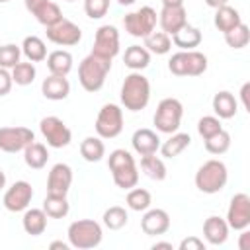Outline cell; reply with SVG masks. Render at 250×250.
Masks as SVG:
<instances>
[{
	"label": "cell",
	"instance_id": "30",
	"mask_svg": "<svg viewBox=\"0 0 250 250\" xmlns=\"http://www.w3.org/2000/svg\"><path fill=\"white\" fill-rule=\"evenodd\" d=\"M23 160L29 168L33 170H41L47 160H49V152H47V146L43 143H29L25 148H23Z\"/></svg>",
	"mask_w": 250,
	"mask_h": 250
},
{
	"label": "cell",
	"instance_id": "44",
	"mask_svg": "<svg viewBox=\"0 0 250 250\" xmlns=\"http://www.w3.org/2000/svg\"><path fill=\"white\" fill-rule=\"evenodd\" d=\"M133 162H135L133 154H131L129 150H125V148H115V150H111V152H109V158H107L109 170L119 168V166H125V164H133Z\"/></svg>",
	"mask_w": 250,
	"mask_h": 250
},
{
	"label": "cell",
	"instance_id": "46",
	"mask_svg": "<svg viewBox=\"0 0 250 250\" xmlns=\"http://www.w3.org/2000/svg\"><path fill=\"white\" fill-rule=\"evenodd\" d=\"M180 250H205V242L197 236H188L180 242Z\"/></svg>",
	"mask_w": 250,
	"mask_h": 250
},
{
	"label": "cell",
	"instance_id": "28",
	"mask_svg": "<svg viewBox=\"0 0 250 250\" xmlns=\"http://www.w3.org/2000/svg\"><path fill=\"white\" fill-rule=\"evenodd\" d=\"M47 217L51 219H62L68 215L70 211V205H68V199L66 195H55V193H47L45 199H43V207H41Z\"/></svg>",
	"mask_w": 250,
	"mask_h": 250
},
{
	"label": "cell",
	"instance_id": "35",
	"mask_svg": "<svg viewBox=\"0 0 250 250\" xmlns=\"http://www.w3.org/2000/svg\"><path fill=\"white\" fill-rule=\"evenodd\" d=\"M35 20L41 23V25H45V27H49V25H53V23H57V21H61L64 16H62V12H61V8L55 4V2H51V0H47L35 14Z\"/></svg>",
	"mask_w": 250,
	"mask_h": 250
},
{
	"label": "cell",
	"instance_id": "2",
	"mask_svg": "<svg viewBox=\"0 0 250 250\" xmlns=\"http://www.w3.org/2000/svg\"><path fill=\"white\" fill-rule=\"evenodd\" d=\"M111 70V61L90 53L78 64V82L86 92H98L105 84V76Z\"/></svg>",
	"mask_w": 250,
	"mask_h": 250
},
{
	"label": "cell",
	"instance_id": "10",
	"mask_svg": "<svg viewBox=\"0 0 250 250\" xmlns=\"http://www.w3.org/2000/svg\"><path fill=\"white\" fill-rule=\"evenodd\" d=\"M225 221L229 229H234V230H242L250 227V195L248 193L240 191L232 195Z\"/></svg>",
	"mask_w": 250,
	"mask_h": 250
},
{
	"label": "cell",
	"instance_id": "23",
	"mask_svg": "<svg viewBox=\"0 0 250 250\" xmlns=\"http://www.w3.org/2000/svg\"><path fill=\"white\" fill-rule=\"evenodd\" d=\"M47 68L55 76H66L72 70V55L64 49H57L47 55Z\"/></svg>",
	"mask_w": 250,
	"mask_h": 250
},
{
	"label": "cell",
	"instance_id": "54",
	"mask_svg": "<svg viewBox=\"0 0 250 250\" xmlns=\"http://www.w3.org/2000/svg\"><path fill=\"white\" fill-rule=\"evenodd\" d=\"M6 188V174H4V170L0 168V189H4Z\"/></svg>",
	"mask_w": 250,
	"mask_h": 250
},
{
	"label": "cell",
	"instance_id": "42",
	"mask_svg": "<svg viewBox=\"0 0 250 250\" xmlns=\"http://www.w3.org/2000/svg\"><path fill=\"white\" fill-rule=\"evenodd\" d=\"M223 129L221 125V119L217 115H203L199 121H197V133L203 137V139H209L211 135L219 133Z\"/></svg>",
	"mask_w": 250,
	"mask_h": 250
},
{
	"label": "cell",
	"instance_id": "33",
	"mask_svg": "<svg viewBox=\"0 0 250 250\" xmlns=\"http://www.w3.org/2000/svg\"><path fill=\"white\" fill-rule=\"evenodd\" d=\"M141 170H143L150 180H156V182H162V180L166 178V174H168L164 160L158 158L156 152H154V154H146V156L141 158Z\"/></svg>",
	"mask_w": 250,
	"mask_h": 250
},
{
	"label": "cell",
	"instance_id": "53",
	"mask_svg": "<svg viewBox=\"0 0 250 250\" xmlns=\"http://www.w3.org/2000/svg\"><path fill=\"white\" fill-rule=\"evenodd\" d=\"M162 6H184V0H162Z\"/></svg>",
	"mask_w": 250,
	"mask_h": 250
},
{
	"label": "cell",
	"instance_id": "18",
	"mask_svg": "<svg viewBox=\"0 0 250 250\" xmlns=\"http://www.w3.org/2000/svg\"><path fill=\"white\" fill-rule=\"evenodd\" d=\"M203 236L213 246L225 244L227 238H229V225H227V221L223 217H217V215L207 217L205 223H203Z\"/></svg>",
	"mask_w": 250,
	"mask_h": 250
},
{
	"label": "cell",
	"instance_id": "38",
	"mask_svg": "<svg viewBox=\"0 0 250 250\" xmlns=\"http://www.w3.org/2000/svg\"><path fill=\"white\" fill-rule=\"evenodd\" d=\"M37 76V70H35V64L33 62H18L16 66H12V80L14 84L18 86H29Z\"/></svg>",
	"mask_w": 250,
	"mask_h": 250
},
{
	"label": "cell",
	"instance_id": "50",
	"mask_svg": "<svg viewBox=\"0 0 250 250\" xmlns=\"http://www.w3.org/2000/svg\"><path fill=\"white\" fill-rule=\"evenodd\" d=\"M68 246H70V244H64V242H61V240H55V242L49 244L51 250H68Z\"/></svg>",
	"mask_w": 250,
	"mask_h": 250
},
{
	"label": "cell",
	"instance_id": "45",
	"mask_svg": "<svg viewBox=\"0 0 250 250\" xmlns=\"http://www.w3.org/2000/svg\"><path fill=\"white\" fill-rule=\"evenodd\" d=\"M12 86H14L12 72H8V68H2V66H0V96L10 94Z\"/></svg>",
	"mask_w": 250,
	"mask_h": 250
},
{
	"label": "cell",
	"instance_id": "7",
	"mask_svg": "<svg viewBox=\"0 0 250 250\" xmlns=\"http://www.w3.org/2000/svg\"><path fill=\"white\" fill-rule=\"evenodd\" d=\"M156 21H158L156 10L150 8V6H143V8L135 10V12H129L123 18L125 31L129 35H133V37H146L148 33L154 31Z\"/></svg>",
	"mask_w": 250,
	"mask_h": 250
},
{
	"label": "cell",
	"instance_id": "39",
	"mask_svg": "<svg viewBox=\"0 0 250 250\" xmlns=\"http://www.w3.org/2000/svg\"><path fill=\"white\" fill-rule=\"evenodd\" d=\"M225 41L230 49H244L250 41V29L244 21H240L234 29H230L229 33H225Z\"/></svg>",
	"mask_w": 250,
	"mask_h": 250
},
{
	"label": "cell",
	"instance_id": "8",
	"mask_svg": "<svg viewBox=\"0 0 250 250\" xmlns=\"http://www.w3.org/2000/svg\"><path fill=\"white\" fill-rule=\"evenodd\" d=\"M39 131L51 148H64L72 141V133L66 123L57 115H47L39 123Z\"/></svg>",
	"mask_w": 250,
	"mask_h": 250
},
{
	"label": "cell",
	"instance_id": "11",
	"mask_svg": "<svg viewBox=\"0 0 250 250\" xmlns=\"http://www.w3.org/2000/svg\"><path fill=\"white\" fill-rule=\"evenodd\" d=\"M92 53L98 55V57H104V59H109L113 61V57L119 53V31L115 25H100L98 31H96V37H94V47H92Z\"/></svg>",
	"mask_w": 250,
	"mask_h": 250
},
{
	"label": "cell",
	"instance_id": "29",
	"mask_svg": "<svg viewBox=\"0 0 250 250\" xmlns=\"http://www.w3.org/2000/svg\"><path fill=\"white\" fill-rule=\"evenodd\" d=\"M21 53L29 62H41L47 59V47L45 41L37 35H27L21 43Z\"/></svg>",
	"mask_w": 250,
	"mask_h": 250
},
{
	"label": "cell",
	"instance_id": "31",
	"mask_svg": "<svg viewBox=\"0 0 250 250\" xmlns=\"http://www.w3.org/2000/svg\"><path fill=\"white\" fill-rule=\"evenodd\" d=\"M80 154L86 162H100L105 154V145L102 137H86L80 143Z\"/></svg>",
	"mask_w": 250,
	"mask_h": 250
},
{
	"label": "cell",
	"instance_id": "41",
	"mask_svg": "<svg viewBox=\"0 0 250 250\" xmlns=\"http://www.w3.org/2000/svg\"><path fill=\"white\" fill-rule=\"evenodd\" d=\"M20 57H21V49L14 43H6V45H0V66L2 68H12L20 62Z\"/></svg>",
	"mask_w": 250,
	"mask_h": 250
},
{
	"label": "cell",
	"instance_id": "12",
	"mask_svg": "<svg viewBox=\"0 0 250 250\" xmlns=\"http://www.w3.org/2000/svg\"><path fill=\"white\" fill-rule=\"evenodd\" d=\"M31 197H33V188H31V184L25 182V180H18V182H14V184L6 189L4 197H2V203H4V207H6L8 211L20 213V211H25V209L29 207Z\"/></svg>",
	"mask_w": 250,
	"mask_h": 250
},
{
	"label": "cell",
	"instance_id": "13",
	"mask_svg": "<svg viewBox=\"0 0 250 250\" xmlns=\"http://www.w3.org/2000/svg\"><path fill=\"white\" fill-rule=\"evenodd\" d=\"M33 141L35 135L27 127H0V150L4 152H20Z\"/></svg>",
	"mask_w": 250,
	"mask_h": 250
},
{
	"label": "cell",
	"instance_id": "49",
	"mask_svg": "<svg viewBox=\"0 0 250 250\" xmlns=\"http://www.w3.org/2000/svg\"><path fill=\"white\" fill-rule=\"evenodd\" d=\"M238 248L240 250H248L250 248V232L246 229H242V234H240V240H238Z\"/></svg>",
	"mask_w": 250,
	"mask_h": 250
},
{
	"label": "cell",
	"instance_id": "51",
	"mask_svg": "<svg viewBox=\"0 0 250 250\" xmlns=\"http://www.w3.org/2000/svg\"><path fill=\"white\" fill-rule=\"evenodd\" d=\"M160 248L172 250V242H154V244H152V250H160Z\"/></svg>",
	"mask_w": 250,
	"mask_h": 250
},
{
	"label": "cell",
	"instance_id": "6",
	"mask_svg": "<svg viewBox=\"0 0 250 250\" xmlns=\"http://www.w3.org/2000/svg\"><path fill=\"white\" fill-rule=\"evenodd\" d=\"M96 133L102 139H115L123 131V109L117 104H105L96 117Z\"/></svg>",
	"mask_w": 250,
	"mask_h": 250
},
{
	"label": "cell",
	"instance_id": "5",
	"mask_svg": "<svg viewBox=\"0 0 250 250\" xmlns=\"http://www.w3.org/2000/svg\"><path fill=\"white\" fill-rule=\"evenodd\" d=\"M182 115H184L182 102L176 100V98H164V100L158 102L152 121H154L156 131L166 133V135H172V133H176L180 129Z\"/></svg>",
	"mask_w": 250,
	"mask_h": 250
},
{
	"label": "cell",
	"instance_id": "24",
	"mask_svg": "<svg viewBox=\"0 0 250 250\" xmlns=\"http://www.w3.org/2000/svg\"><path fill=\"white\" fill-rule=\"evenodd\" d=\"M21 227L27 234L31 236H39L45 232L47 229V213L43 209H25L23 219H21Z\"/></svg>",
	"mask_w": 250,
	"mask_h": 250
},
{
	"label": "cell",
	"instance_id": "32",
	"mask_svg": "<svg viewBox=\"0 0 250 250\" xmlns=\"http://www.w3.org/2000/svg\"><path fill=\"white\" fill-rule=\"evenodd\" d=\"M145 39V49L148 51V53H154V55H166L170 49H172V39H170V35L168 33H164V31H152V33H148L146 37H143Z\"/></svg>",
	"mask_w": 250,
	"mask_h": 250
},
{
	"label": "cell",
	"instance_id": "34",
	"mask_svg": "<svg viewBox=\"0 0 250 250\" xmlns=\"http://www.w3.org/2000/svg\"><path fill=\"white\" fill-rule=\"evenodd\" d=\"M125 201H127V207H129L131 211H146V209L150 207V203H152V195H150L148 189L135 186V188L129 189Z\"/></svg>",
	"mask_w": 250,
	"mask_h": 250
},
{
	"label": "cell",
	"instance_id": "37",
	"mask_svg": "<svg viewBox=\"0 0 250 250\" xmlns=\"http://www.w3.org/2000/svg\"><path fill=\"white\" fill-rule=\"evenodd\" d=\"M207 70V57L195 49L186 51V76H201Z\"/></svg>",
	"mask_w": 250,
	"mask_h": 250
},
{
	"label": "cell",
	"instance_id": "16",
	"mask_svg": "<svg viewBox=\"0 0 250 250\" xmlns=\"http://www.w3.org/2000/svg\"><path fill=\"white\" fill-rule=\"evenodd\" d=\"M141 229L145 234L148 236H158V234H164L168 229H170V215L164 211V209H146L143 219H141Z\"/></svg>",
	"mask_w": 250,
	"mask_h": 250
},
{
	"label": "cell",
	"instance_id": "22",
	"mask_svg": "<svg viewBox=\"0 0 250 250\" xmlns=\"http://www.w3.org/2000/svg\"><path fill=\"white\" fill-rule=\"evenodd\" d=\"M236 109H238V102L236 98L227 92V90H221L213 96V111L219 119H230L236 115Z\"/></svg>",
	"mask_w": 250,
	"mask_h": 250
},
{
	"label": "cell",
	"instance_id": "15",
	"mask_svg": "<svg viewBox=\"0 0 250 250\" xmlns=\"http://www.w3.org/2000/svg\"><path fill=\"white\" fill-rule=\"evenodd\" d=\"M158 23L164 33L174 35L178 29H182L188 23V12L184 6H162L158 14Z\"/></svg>",
	"mask_w": 250,
	"mask_h": 250
},
{
	"label": "cell",
	"instance_id": "36",
	"mask_svg": "<svg viewBox=\"0 0 250 250\" xmlns=\"http://www.w3.org/2000/svg\"><path fill=\"white\" fill-rule=\"evenodd\" d=\"M104 225L109 229V230H119L127 225L129 221V215L125 211V207H119V205H111L109 209L104 211Z\"/></svg>",
	"mask_w": 250,
	"mask_h": 250
},
{
	"label": "cell",
	"instance_id": "9",
	"mask_svg": "<svg viewBox=\"0 0 250 250\" xmlns=\"http://www.w3.org/2000/svg\"><path fill=\"white\" fill-rule=\"evenodd\" d=\"M45 29H47L45 31L47 39L51 43L59 45V47H72V45H78L80 39H82V29L66 18H62L61 21H57V23L45 27Z\"/></svg>",
	"mask_w": 250,
	"mask_h": 250
},
{
	"label": "cell",
	"instance_id": "47",
	"mask_svg": "<svg viewBox=\"0 0 250 250\" xmlns=\"http://www.w3.org/2000/svg\"><path fill=\"white\" fill-rule=\"evenodd\" d=\"M248 94H250V82H244L242 88H240V100H242L244 109L250 111V100H248Z\"/></svg>",
	"mask_w": 250,
	"mask_h": 250
},
{
	"label": "cell",
	"instance_id": "57",
	"mask_svg": "<svg viewBox=\"0 0 250 250\" xmlns=\"http://www.w3.org/2000/svg\"><path fill=\"white\" fill-rule=\"evenodd\" d=\"M64 2H74V0H64Z\"/></svg>",
	"mask_w": 250,
	"mask_h": 250
},
{
	"label": "cell",
	"instance_id": "43",
	"mask_svg": "<svg viewBox=\"0 0 250 250\" xmlns=\"http://www.w3.org/2000/svg\"><path fill=\"white\" fill-rule=\"evenodd\" d=\"M109 0H84V12L90 20H100L107 14Z\"/></svg>",
	"mask_w": 250,
	"mask_h": 250
},
{
	"label": "cell",
	"instance_id": "56",
	"mask_svg": "<svg viewBox=\"0 0 250 250\" xmlns=\"http://www.w3.org/2000/svg\"><path fill=\"white\" fill-rule=\"evenodd\" d=\"M2 2H8V0H0V4H2Z\"/></svg>",
	"mask_w": 250,
	"mask_h": 250
},
{
	"label": "cell",
	"instance_id": "4",
	"mask_svg": "<svg viewBox=\"0 0 250 250\" xmlns=\"http://www.w3.org/2000/svg\"><path fill=\"white\" fill-rule=\"evenodd\" d=\"M66 236H68V244L72 248L90 250V248L100 246V242L104 238V230H102V225L92 219H78L68 225Z\"/></svg>",
	"mask_w": 250,
	"mask_h": 250
},
{
	"label": "cell",
	"instance_id": "48",
	"mask_svg": "<svg viewBox=\"0 0 250 250\" xmlns=\"http://www.w3.org/2000/svg\"><path fill=\"white\" fill-rule=\"evenodd\" d=\"M23 2H25L27 12H29V14H35V12H37V10H39L47 0H23Z\"/></svg>",
	"mask_w": 250,
	"mask_h": 250
},
{
	"label": "cell",
	"instance_id": "25",
	"mask_svg": "<svg viewBox=\"0 0 250 250\" xmlns=\"http://www.w3.org/2000/svg\"><path fill=\"white\" fill-rule=\"evenodd\" d=\"M109 172H111V178H113L115 186L121 188V189H131V188H135L139 184V168H137V162L125 164V166H119V168H113Z\"/></svg>",
	"mask_w": 250,
	"mask_h": 250
},
{
	"label": "cell",
	"instance_id": "26",
	"mask_svg": "<svg viewBox=\"0 0 250 250\" xmlns=\"http://www.w3.org/2000/svg\"><path fill=\"white\" fill-rule=\"evenodd\" d=\"M123 62H125L127 68L141 72L143 68H146L150 64V53L145 47H141V45H131V47L125 49Z\"/></svg>",
	"mask_w": 250,
	"mask_h": 250
},
{
	"label": "cell",
	"instance_id": "17",
	"mask_svg": "<svg viewBox=\"0 0 250 250\" xmlns=\"http://www.w3.org/2000/svg\"><path fill=\"white\" fill-rule=\"evenodd\" d=\"M131 145H133V150L141 156L154 154L160 148V137L152 129H137L131 137Z\"/></svg>",
	"mask_w": 250,
	"mask_h": 250
},
{
	"label": "cell",
	"instance_id": "14",
	"mask_svg": "<svg viewBox=\"0 0 250 250\" xmlns=\"http://www.w3.org/2000/svg\"><path fill=\"white\" fill-rule=\"evenodd\" d=\"M72 186V168L64 162L55 164L47 176V193L66 195Z\"/></svg>",
	"mask_w": 250,
	"mask_h": 250
},
{
	"label": "cell",
	"instance_id": "3",
	"mask_svg": "<svg viewBox=\"0 0 250 250\" xmlns=\"http://www.w3.org/2000/svg\"><path fill=\"white\" fill-rule=\"evenodd\" d=\"M227 180H229V170H227L225 162H221L217 158L203 162L199 166V170L195 172V188L207 195L219 193L227 186Z\"/></svg>",
	"mask_w": 250,
	"mask_h": 250
},
{
	"label": "cell",
	"instance_id": "52",
	"mask_svg": "<svg viewBox=\"0 0 250 250\" xmlns=\"http://www.w3.org/2000/svg\"><path fill=\"white\" fill-rule=\"evenodd\" d=\"M229 0H205V4L209 6V8H219V6H225Z\"/></svg>",
	"mask_w": 250,
	"mask_h": 250
},
{
	"label": "cell",
	"instance_id": "40",
	"mask_svg": "<svg viewBox=\"0 0 250 250\" xmlns=\"http://www.w3.org/2000/svg\"><path fill=\"white\" fill-rule=\"evenodd\" d=\"M203 141H205V150L209 154H225L230 146V135L225 129H221L219 133H215V135H211L209 139H203Z\"/></svg>",
	"mask_w": 250,
	"mask_h": 250
},
{
	"label": "cell",
	"instance_id": "21",
	"mask_svg": "<svg viewBox=\"0 0 250 250\" xmlns=\"http://www.w3.org/2000/svg\"><path fill=\"white\" fill-rule=\"evenodd\" d=\"M172 43L176 45V47H180V51H191V49H195V47H199V43H201V31L195 27V25H189V23H186L182 29H178L172 37Z\"/></svg>",
	"mask_w": 250,
	"mask_h": 250
},
{
	"label": "cell",
	"instance_id": "20",
	"mask_svg": "<svg viewBox=\"0 0 250 250\" xmlns=\"http://www.w3.org/2000/svg\"><path fill=\"white\" fill-rule=\"evenodd\" d=\"M240 21H242V18H240V14H238V10H236V8H232V6H229V4L215 8L213 23H215V27H217L219 31L229 33V31H230V29H234Z\"/></svg>",
	"mask_w": 250,
	"mask_h": 250
},
{
	"label": "cell",
	"instance_id": "19",
	"mask_svg": "<svg viewBox=\"0 0 250 250\" xmlns=\"http://www.w3.org/2000/svg\"><path fill=\"white\" fill-rule=\"evenodd\" d=\"M41 92L47 100H53V102H59V100H66L68 94H70V82L66 76H55V74H49L43 84H41Z\"/></svg>",
	"mask_w": 250,
	"mask_h": 250
},
{
	"label": "cell",
	"instance_id": "1",
	"mask_svg": "<svg viewBox=\"0 0 250 250\" xmlns=\"http://www.w3.org/2000/svg\"><path fill=\"white\" fill-rule=\"evenodd\" d=\"M150 102V82L145 74L133 70L121 84V104L129 111H141Z\"/></svg>",
	"mask_w": 250,
	"mask_h": 250
},
{
	"label": "cell",
	"instance_id": "55",
	"mask_svg": "<svg viewBox=\"0 0 250 250\" xmlns=\"http://www.w3.org/2000/svg\"><path fill=\"white\" fill-rule=\"evenodd\" d=\"M117 2H119L121 6H131V4L135 2V0H117Z\"/></svg>",
	"mask_w": 250,
	"mask_h": 250
},
{
	"label": "cell",
	"instance_id": "27",
	"mask_svg": "<svg viewBox=\"0 0 250 250\" xmlns=\"http://www.w3.org/2000/svg\"><path fill=\"white\" fill-rule=\"evenodd\" d=\"M189 143H191V137L188 135V133H172L170 135V139L168 141H164L162 145H160V152H162V156L164 158H176L178 154H182L188 146H189Z\"/></svg>",
	"mask_w": 250,
	"mask_h": 250
}]
</instances>
